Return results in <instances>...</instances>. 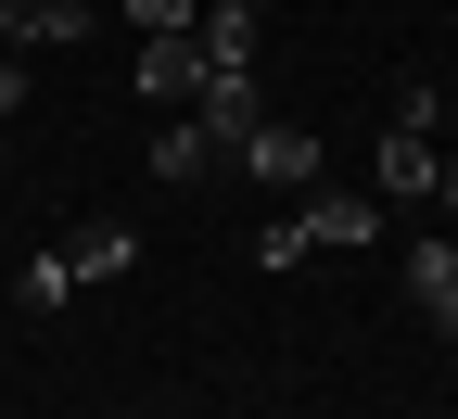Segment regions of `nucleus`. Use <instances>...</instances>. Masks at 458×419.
<instances>
[{
	"instance_id": "nucleus-1",
	"label": "nucleus",
	"mask_w": 458,
	"mask_h": 419,
	"mask_svg": "<svg viewBox=\"0 0 458 419\" xmlns=\"http://www.w3.org/2000/svg\"><path fill=\"white\" fill-rule=\"evenodd\" d=\"M229 165H255L267 191H318V128L267 114V128H242V140H229Z\"/></svg>"
},
{
	"instance_id": "nucleus-2",
	"label": "nucleus",
	"mask_w": 458,
	"mask_h": 419,
	"mask_svg": "<svg viewBox=\"0 0 458 419\" xmlns=\"http://www.w3.org/2000/svg\"><path fill=\"white\" fill-rule=\"evenodd\" d=\"M204 89H216V51H204L191 26H179V38H140V102H179V114H191Z\"/></svg>"
},
{
	"instance_id": "nucleus-3",
	"label": "nucleus",
	"mask_w": 458,
	"mask_h": 419,
	"mask_svg": "<svg viewBox=\"0 0 458 419\" xmlns=\"http://www.w3.org/2000/svg\"><path fill=\"white\" fill-rule=\"evenodd\" d=\"M293 229H306V255H357V242H382V204H357V191H306Z\"/></svg>"
},
{
	"instance_id": "nucleus-4",
	"label": "nucleus",
	"mask_w": 458,
	"mask_h": 419,
	"mask_svg": "<svg viewBox=\"0 0 458 419\" xmlns=\"http://www.w3.org/2000/svg\"><path fill=\"white\" fill-rule=\"evenodd\" d=\"M191 38L216 51V77H255V51H267V26H255V0H204V13H191Z\"/></svg>"
},
{
	"instance_id": "nucleus-5",
	"label": "nucleus",
	"mask_w": 458,
	"mask_h": 419,
	"mask_svg": "<svg viewBox=\"0 0 458 419\" xmlns=\"http://www.w3.org/2000/svg\"><path fill=\"white\" fill-rule=\"evenodd\" d=\"M64 267H77V280H128V267H140V229H128V216H89L77 242H64Z\"/></svg>"
},
{
	"instance_id": "nucleus-6",
	"label": "nucleus",
	"mask_w": 458,
	"mask_h": 419,
	"mask_svg": "<svg viewBox=\"0 0 458 419\" xmlns=\"http://www.w3.org/2000/svg\"><path fill=\"white\" fill-rule=\"evenodd\" d=\"M408 306H420L433 331H458V242H420V255H408Z\"/></svg>"
},
{
	"instance_id": "nucleus-7",
	"label": "nucleus",
	"mask_w": 458,
	"mask_h": 419,
	"mask_svg": "<svg viewBox=\"0 0 458 419\" xmlns=\"http://www.w3.org/2000/svg\"><path fill=\"white\" fill-rule=\"evenodd\" d=\"M191 128H216V153H229L242 128H267V89H255V77H216V89L191 102Z\"/></svg>"
},
{
	"instance_id": "nucleus-8",
	"label": "nucleus",
	"mask_w": 458,
	"mask_h": 419,
	"mask_svg": "<svg viewBox=\"0 0 458 419\" xmlns=\"http://www.w3.org/2000/svg\"><path fill=\"white\" fill-rule=\"evenodd\" d=\"M229 153H216V128H191V114H179V128H153V178H165V191H179V178H216Z\"/></svg>"
},
{
	"instance_id": "nucleus-9",
	"label": "nucleus",
	"mask_w": 458,
	"mask_h": 419,
	"mask_svg": "<svg viewBox=\"0 0 458 419\" xmlns=\"http://www.w3.org/2000/svg\"><path fill=\"white\" fill-rule=\"evenodd\" d=\"M26 38H38V51H64V38H89V0H26Z\"/></svg>"
},
{
	"instance_id": "nucleus-10",
	"label": "nucleus",
	"mask_w": 458,
	"mask_h": 419,
	"mask_svg": "<svg viewBox=\"0 0 458 419\" xmlns=\"http://www.w3.org/2000/svg\"><path fill=\"white\" fill-rule=\"evenodd\" d=\"M13 292H26V306H64V292H77V267H64V255H26V280H13Z\"/></svg>"
},
{
	"instance_id": "nucleus-11",
	"label": "nucleus",
	"mask_w": 458,
	"mask_h": 419,
	"mask_svg": "<svg viewBox=\"0 0 458 419\" xmlns=\"http://www.w3.org/2000/svg\"><path fill=\"white\" fill-rule=\"evenodd\" d=\"M191 13H204V0H128V26H140V38H179Z\"/></svg>"
},
{
	"instance_id": "nucleus-12",
	"label": "nucleus",
	"mask_w": 458,
	"mask_h": 419,
	"mask_svg": "<svg viewBox=\"0 0 458 419\" xmlns=\"http://www.w3.org/2000/svg\"><path fill=\"white\" fill-rule=\"evenodd\" d=\"M13 114H26V64H0V128H13Z\"/></svg>"
},
{
	"instance_id": "nucleus-13",
	"label": "nucleus",
	"mask_w": 458,
	"mask_h": 419,
	"mask_svg": "<svg viewBox=\"0 0 458 419\" xmlns=\"http://www.w3.org/2000/svg\"><path fill=\"white\" fill-rule=\"evenodd\" d=\"M0 38H13V51H26V0H0Z\"/></svg>"
},
{
	"instance_id": "nucleus-14",
	"label": "nucleus",
	"mask_w": 458,
	"mask_h": 419,
	"mask_svg": "<svg viewBox=\"0 0 458 419\" xmlns=\"http://www.w3.org/2000/svg\"><path fill=\"white\" fill-rule=\"evenodd\" d=\"M433 191H445V204H458V140H445V165H433Z\"/></svg>"
}]
</instances>
